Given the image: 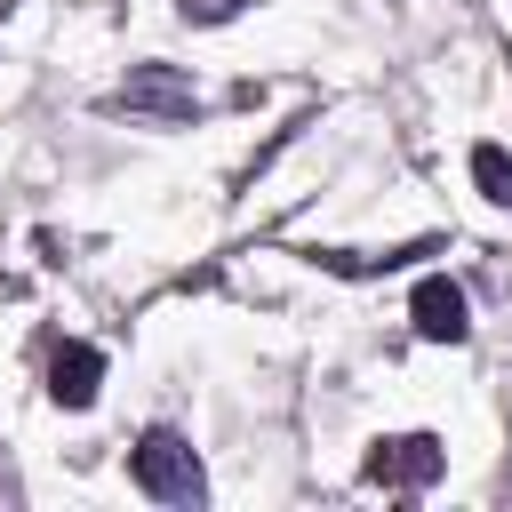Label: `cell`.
<instances>
[{
	"label": "cell",
	"mask_w": 512,
	"mask_h": 512,
	"mask_svg": "<svg viewBox=\"0 0 512 512\" xmlns=\"http://www.w3.org/2000/svg\"><path fill=\"white\" fill-rule=\"evenodd\" d=\"M128 472H136V488L160 496V504H200V456H192V440L168 432V424H152V432L128 448Z\"/></svg>",
	"instance_id": "obj_1"
},
{
	"label": "cell",
	"mask_w": 512,
	"mask_h": 512,
	"mask_svg": "<svg viewBox=\"0 0 512 512\" xmlns=\"http://www.w3.org/2000/svg\"><path fill=\"white\" fill-rule=\"evenodd\" d=\"M440 472H448V448L432 432H400V440L368 448V480H384V488H432Z\"/></svg>",
	"instance_id": "obj_2"
},
{
	"label": "cell",
	"mask_w": 512,
	"mask_h": 512,
	"mask_svg": "<svg viewBox=\"0 0 512 512\" xmlns=\"http://www.w3.org/2000/svg\"><path fill=\"white\" fill-rule=\"evenodd\" d=\"M408 320H416V336H432V344H464V288L456 280H416V296H408Z\"/></svg>",
	"instance_id": "obj_3"
},
{
	"label": "cell",
	"mask_w": 512,
	"mask_h": 512,
	"mask_svg": "<svg viewBox=\"0 0 512 512\" xmlns=\"http://www.w3.org/2000/svg\"><path fill=\"white\" fill-rule=\"evenodd\" d=\"M120 104H128V112H160V120H184V112H192V80H184V72H168V64H144V72H128Z\"/></svg>",
	"instance_id": "obj_4"
},
{
	"label": "cell",
	"mask_w": 512,
	"mask_h": 512,
	"mask_svg": "<svg viewBox=\"0 0 512 512\" xmlns=\"http://www.w3.org/2000/svg\"><path fill=\"white\" fill-rule=\"evenodd\" d=\"M96 384H104V352H96V344H64V352L48 360V400H56V408H88Z\"/></svg>",
	"instance_id": "obj_5"
},
{
	"label": "cell",
	"mask_w": 512,
	"mask_h": 512,
	"mask_svg": "<svg viewBox=\"0 0 512 512\" xmlns=\"http://www.w3.org/2000/svg\"><path fill=\"white\" fill-rule=\"evenodd\" d=\"M472 176H480V200L512 208V152H504V144H480V152H472Z\"/></svg>",
	"instance_id": "obj_6"
},
{
	"label": "cell",
	"mask_w": 512,
	"mask_h": 512,
	"mask_svg": "<svg viewBox=\"0 0 512 512\" xmlns=\"http://www.w3.org/2000/svg\"><path fill=\"white\" fill-rule=\"evenodd\" d=\"M248 0H184V24H224V16H240Z\"/></svg>",
	"instance_id": "obj_7"
}]
</instances>
